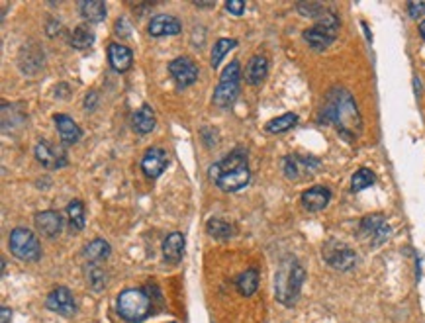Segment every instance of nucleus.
<instances>
[{"label": "nucleus", "instance_id": "1", "mask_svg": "<svg viewBox=\"0 0 425 323\" xmlns=\"http://www.w3.org/2000/svg\"><path fill=\"white\" fill-rule=\"evenodd\" d=\"M324 116L333 126H337L341 135H345L347 139H355V135L361 132L363 120H361V114L357 110L353 96L347 90L339 88L329 95Z\"/></svg>", "mask_w": 425, "mask_h": 323}, {"label": "nucleus", "instance_id": "2", "mask_svg": "<svg viewBox=\"0 0 425 323\" xmlns=\"http://www.w3.org/2000/svg\"><path fill=\"white\" fill-rule=\"evenodd\" d=\"M210 177L224 192L241 190L251 179V173L247 167V155L237 149L228 157H224L221 161L210 167Z\"/></svg>", "mask_w": 425, "mask_h": 323}, {"label": "nucleus", "instance_id": "3", "mask_svg": "<svg viewBox=\"0 0 425 323\" xmlns=\"http://www.w3.org/2000/svg\"><path fill=\"white\" fill-rule=\"evenodd\" d=\"M304 273L302 264L298 263L296 259H284L280 263V268L277 276H275V292H277V298L280 304L284 306H294L296 300L300 296V290H302Z\"/></svg>", "mask_w": 425, "mask_h": 323}, {"label": "nucleus", "instance_id": "4", "mask_svg": "<svg viewBox=\"0 0 425 323\" xmlns=\"http://www.w3.org/2000/svg\"><path fill=\"white\" fill-rule=\"evenodd\" d=\"M151 311V298L139 288H128L118 296V313L128 323H139Z\"/></svg>", "mask_w": 425, "mask_h": 323}, {"label": "nucleus", "instance_id": "5", "mask_svg": "<svg viewBox=\"0 0 425 323\" xmlns=\"http://www.w3.org/2000/svg\"><path fill=\"white\" fill-rule=\"evenodd\" d=\"M337 32H339V18L333 12L326 10V12L317 18L314 28H310V30L304 32V39L308 41V46L312 49L324 51V49H328L329 46L335 41Z\"/></svg>", "mask_w": 425, "mask_h": 323}, {"label": "nucleus", "instance_id": "6", "mask_svg": "<svg viewBox=\"0 0 425 323\" xmlns=\"http://www.w3.org/2000/svg\"><path fill=\"white\" fill-rule=\"evenodd\" d=\"M239 81H241V65L239 61H231L219 77V84L214 92V104L221 110L233 106L239 96Z\"/></svg>", "mask_w": 425, "mask_h": 323}, {"label": "nucleus", "instance_id": "7", "mask_svg": "<svg viewBox=\"0 0 425 323\" xmlns=\"http://www.w3.org/2000/svg\"><path fill=\"white\" fill-rule=\"evenodd\" d=\"M8 247L16 259L20 261H36L37 257L41 255V247H39V241L37 237L26 228H16L10 233V239H8Z\"/></svg>", "mask_w": 425, "mask_h": 323}, {"label": "nucleus", "instance_id": "8", "mask_svg": "<svg viewBox=\"0 0 425 323\" xmlns=\"http://www.w3.org/2000/svg\"><path fill=\"white\" fill-rule=\"evenodd\" d=\"M322 167V163L314 157H300V155H288L282 163L284 175L288 180H302L316 175L317 168Z\"/></svg>", "mask_w": 425, "mask_h": 323}, {"label": "nucleus", "instance_id": "9", "mask_svg": "<svg viewBox=\"0 0 425 323\" xmlns=\"http://www.w3.org/2000/svg\"><path fill=\"white\" fill-rule=\"evenodd\" d=\"M324 259L329 266L337 268V271H349L357 263V255L351 247H347L345 243L339 241H329L324 247Z\"/></svg>", "mask_w": 425, "mask_h": 323}, {"label": "nucleus", "instance_id": "10", "mask_svg": "<svg viewBox=\"0 0 425 323\" xmlns=\"http://www.w3.org/2000/svg\"><path fill=\"white\" fill-rule=\"evenodd\" d=\"M37 161L46 168H61L67 165V153L59 145L49 144L48 139H39L36 145Z\"/></svg>", "mask_w": 425, "mask_h": 323}, {"label": "nucleus", "instance_id": "11", "mask_svg": "<svg viewBox=\"0 0 425 323\" xmlns=\"http://www.w3.org/2000/svg\"><path fill=\"white\" fill-rule=\"evenodd\" d=\"M169 72L181 88L195 84L198 79V67L190 57H177L175 61H170Z\"/></svg>", "mask_w": 425, "mask_h": 323}, {"label": "nucleus", "instance_id": "12", "mask_svg": "<svg viewBox=\"0 0 425 323\" xmlns=\"http://www.w3.org/2000/svg\"><path fill=\"white\" fill-rule=\"evenodd\" d=\"M46 304H48L49 310L59 313V315H65V317H71V315H75V311H77L73 292L65 286L55 288V290L48 296V302H46Z\"/></svg>", "mask_w": 425, "mask_h": 323}, {"label": "nucleus", "instance_id": "13", "mask_svg": "<svg viewBox=\"0 0 425 323\" xmlns=\"http://www.w3.org/2000/svg\"><path fill=\"white\" fill-rule=\"evenodd\" d=\"M169 165V155L161 147H151L147 149L146 155L141 159V168L149 179H157L163 175V170Z\"/></svg>", "mask_w": 425, "mask_h": 323}, {"label": "nucleus", "instance_id": "14", "mask_svg": "<svg viewBox=\"0 0 425 323\" xmlns=\"http://www.w3.org/2000/svg\"><path fill=\"white\" fill-rule=\"evenodd\" d=\"M361 233L370 237L373 245H380L382 241L388 239L390 228L386 226L384 217L380 214L377 215H366L363 222H361Z\"/></svg>", "mask_w": 425, "mask_h": 323}, {"label": "nucleus", "instance_id": "15", "mask_svg": "<svg viewBox=\"0 0 425 323\" xmlns=\"http://www.w3.org/2000/svg\"><path fill=\"white\" fill-rule=\"evenodd\" d=\"M147 30H149V34L153 37L177 36V34H181L182 26L181 22H179L175 16H170V14H157V16L151 18Z\"/></svg>", "mask_w": 425, "mask_h": 323}, {"label": "nucleus", "instance_id": "16", "mask_svg": "<svg viewBox=\"0 0 425 323\" xmlns=\"http://www.w3.org/2000/svg\"><path fill=\"white\" fill-rule=\"evenodd\" d=\"M36 228L41 235L46 237H57L63 229V219H61L59 212H53V210H48V212H41V214L36 215Z\"/></svg>", "mask_w": 425, "mask_h": 323}, {"label": "nucleus", "instance_id": "17", "mask_svg": "<svg viewBox=\"0 0 425 323\" xmlns=\"http://www.w3.org/2000/svg\"><path fill=\"white\" fill-rule=\"evenodd\" d=\"M331 200V192L326 186H312L302 194V204L308 212H319L324 210Z\"/></svg>", "mask_w": 425, "mask_h": 323}, {"label": "nucleus", "instance_id": "18", "mask_svg": "<svg viewBox=\"0 0 425 323\" xmlns=\"http://www.w3.org/2000/svg\"><path fill=\"white\" fill-rule=\"evenodd\" d=\"M53 121H55V126H57L61 141L65 145L77 144V141L81 139L83 132H81V128L75 124L73 118H69V116H65V114H55V116H53Z\"/></svg>", "mask_w": 425, "mask_h": 323}, {"label": "nucleus", "instance_id": "19", "mask_svg": "<svg viewBox=\"0 0 425 323\" xmlns=\"http://www.w3.org/2000/svg\"><path fill=\"white\" fill-rule=\"evenodd\" d=\"M108 61L112 65V69L118 72L128 71L132 67V61H134V55L132 51L126 48V46H120V43H110L108 46Z\"/></svg>", "mask_w": 425, "mask_h": 323}, {"label": "nucleus", "instance_id": "20", "mask_svg": "<svg viewBox=\"0 0 425 323\" xmlns=\"http://www.w3.org/2000/svg\"><path fill=\"white\" fill-rule=\"evenodd\" d=\"M268 75V59L265 55H255L251 57V61L247 63V69H245V81L249 84H261Z\"/></svg>", "mask_w": 425, "mask_h": 323}, {"label": "nucleus", "instance_id": "21", "mask_svg": "<svg viewBox=\"0 0 425 323\" xmlns=\"http://www.w3.org/2000/svg\"><path fill=\"white\" fill-rule=\"evenodd\" d=\"M182 255H184V235L179 231H172L163 241V257L169 263H179Z\"/></svg>", "mask_w": 425, "mask_h": 323}, {"label": "nucleus", "instance_id": "22", "mask_svg": "<svg viewBox=\"0 0 425 323\" xmlns=\"http://www.w3.org/2000/svg\"><path fill=\"white\" fill-rule=\"evenodd\" d=\"M132 126L137 133H149L155 130V114H153V108L144 106L139 110H135L134 116H132Z\"/></svg>", "mask_w": 425, "mask_h": 323}, {"label": "nucleus", "instance_id": "23", "mask_svg": "<svg viewBox=\"0 0 425 323\" xmlns=\"http://www.w3.org/2000/svg\"><path fill=\"white\" fill-rule=\"evenodd\" d=\"M235 286H237V292H239L241 296H245V298L253 296L257 292V288H259V273H257L255 268L245 271V273L237 276Z\"/></svg>", "mask_w": 425, "mask_h": 323}, {"label": "nucleus", "instance_id": "24", "mask_svg": "<svg viewBox=\"0 0 425 323\" xmlns=\"http://www.w3.org/2000/svg\"><path fill=\"white\" fill-rule=\"evenodd\" d=\"M79 8L88 22H102L106 18V4L100 0H83Z\"/></svg>", "mask_w": 425, "mask_h": 323}, {"label": "nucleus", "instance_id": "25", "mask_svg": "<svg viewBox=\"0 0 425 323\" xmlns=\"http://www.w3.org/2000/svg\"><path fill=\"white\" fill-rule=\"evenodd\" d=\"M110 243L104 239H95L90 241L85 247V257L90 263H98V261H104L110 257Z\"/></svg>", "mask_w": 425, "mask_h": 323}, {"label": "nucleus", "instance_id": "26", "mask_svg": "<svg viewBox=\"0 0 425 323\" xmlns=\"http://www.w3.org/2000/svg\"><path fill=\"white\" fill-rule=\"evenodd\" d=\"M92 43H95V32L85 24L77 26L71 34V46L77 49H88Z\"/></svg>", "mask_w": 425, "mask_h": 323}, {"label": "nucleus", "instance_id": "27", "mask_svg": "<svg viewBox=\"0 0 425 323\" xmlns=\"http://www.w3.org/2000/svg\"><path fill=\"white\" fill-rule=\"evenodd\" d=\"M206 229L208 233H210L212 237H216V239H230V237H233V233H235V228H233L231 224L224 222V219H218V217H212L206 224Z\"/></svg>", "mask_w": 425, "mask_h": 323}, {"label": "nucleus", "instance_id": "28", "mask_svg": "<svg viewBox=\"0 0 425 323\" xmlns=\"http://www.w3.org/2000/svg\"><path fill=\"white\" fill-rule=\"evenodd\" d=\"M296 124H298V116L296 114H284L280 118H275V120L268 121L267 126H265V130L268 133H284L292 130Z\"/></svg>", "mask_w": 425, "mask_h": 323}, {"label": "nucleus", "instance_id": "29", "mask_svg": "<svg viewBox=\"0 0 425 323\" xmlns=\"http://www.w3.org/2000/svg\"><path fill=\"white\" fill-rule=\"evenodd\" d=\"M86 280H88V286L92 288V290H102V288L106 286V273L98 266V264L90 263L86 264Z\"/></svg>", "mask_w": 425, "mask_h": 323}, {"label": "nucleus", "instance_id": "30", "mask_svg": "<svg viewBox=\"0 0 425 323\" xmlns=\"http://www.w3.org/2000/svg\"><path fill=\"white\" fill-rule=\"evenodd\" d=\"M237 46V41L235 39H228V37H221V39H218L216 41V46H214V49H212V67L214 69H218L219 63H221V59H224V55L228 53V51H231V49Z\"/></svg>", "mask_w": 425, "mask_h": 323}, {"label": "nucleus", "instance_id": "31", "mask_svg": "<svg viewBox=\"0 0 425 323\" xmlns=\"http://www.w3.org/2000/svg\"><path fill=\"white\" fill-rule=\"evenodd\" d=\"M375 182V173L368 170V168H359L351 179V188L353 192H361L364 188H368L370 184Z\"/></svg>", "mask_w": 425, "mask_h": 323}, {"label": "nucleus", "instance_id": "32", "mask_svg": "<svg viewBox=\"0 0 425 323\" xmlns=\"http://www.w3.org/2000/svg\"><path fill=\"white\" fill-rule=\"evenodd\" d=\"M67 214L71 219V226L77 229L85 228V206L81 200H73V202L67 206Z\"/></svg>", "mask_w": 425, "mask_h": 323}, {"label": "nucleus", "instance_id": "33", "mask_svg": "<svg viewBox=\"0 0 425 323\" xmlns=\"http://www.w3.org/2000/svg\"><path fill=\"white\" fill-rule=\"evenodd\" d=\"M408 12L412 18H419L425 14V2H410L408 4Z\"/></svg>", "mask_w": 425, "mask_h": 323}, {"label": "nucleus", "instance_id": "34", "mask_svg": "<svg viewBox=\"0 0 425 323\" xmlns=\"http://www.w3.org/2000/svg\"><path fill=\"white\" fill-rule=\"evenodd\" d=\"M226 8H228L233 16H241V14L245 12V4H243L241 0H230V2L226 4Z\"/></svg>", "mask_w": 425, "mask_h": 323}, {"label": "nucleus", "instance_id": "35", "mask_svg": "<svg viewBox=\"0 0 425 323\" xmlns=\"http://www.w3.org/2000/svg\"><path fill=\"white\" fill-rule=\"evenodd\" d=\"M95 100H97V92H88V96L85 98V106L95 108Z\"/></svg>", "mask_w": 425, "mask_h": 323}, {"label": "nucleus", "instance_id": "36", "mask_svg": "<svg viewBox=\"0 0 425 323\" xmlns=\"http://www.w3.org/2000/svg\"><path fill=\"white\" fill-rule=\"evenodd\" d=\"M10 313H12V311L8 310V308H2V323H8V317H10Z\"/></svg>", "mask_w": 425, "mask_h": 323}, {"label": "nucleus", "instance_id": "37", "mask_svg": "<svg viewBox=\"0 0 425 323\" xmlns=\"http://www.w3.org/2000/svg\"><path fill=\"white\" fill-rule=\"evenodd\" d=\"M419 34H422V37L425 39V20L422 22V24H419Z\"/></svg>", "mask_w": 425, "mask_h": 323}]
</instances>
